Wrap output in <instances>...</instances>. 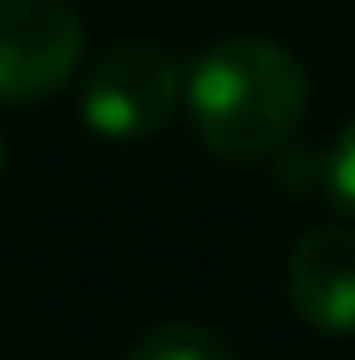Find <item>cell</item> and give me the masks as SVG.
Segmentation results:
<instances>
[{"mask_svg": "<svg viewBox=\"0 0 355 360\" xmlns=\"http://www.w3.org/2000/svg\"><path fill=\"white\" fill-rule=\"evenodd\" d=\"M199 141L225 162L283 152L309 110V73L272 37H225L183 79Z\"/></svg>", "mask_w": 355, "mask_h": 360, "instance_id": "cell-1", "label": "cell"}, {"mask_svg": "<svg viewBox=\"0 0 355 360\" xmlns=\"http://www.w3.org/2000/svg\"><path fill=\"white\" fill-rule=\"evenodd\" d=\"M183 99V68L157 42H115L84 73L79 110L105 141H141L173 120Z\"/></svg>", "mask_w": 355, "mask_h": 360, "instance_id": "cell-2", "label": "cell"}, {"mask_svg": "<svg viewBox=\"0 0 355 360\" xmlns=\"http://www.w3.org/2000/svg\"><path fill=\"white\" fill-rule=\"evenodd\" d=\"M84 63V21L68 0H0V99L37 105Z\"/></svg>", "mask_w": 355, "mask_h": 360, "instance_id": "cell-3", "label": "cell"}, {"mask_svg": "<svg viewBox=\"0 0 355 360\" xmlns=\"http://www.w3.org/2000/svg\"><path fill=\"white\" fill-rule=\"evenodd\" d=\"M288 303L319 334H355V225H314L288 256Z\"/></svg>", "mask_w": 355, "mask_h": 360, "instance_id": "cell-4", "label": "cell"}, {"mask_svg": "<svg viewBox=\"0 0 355 360\" xmlns=\"http://www.w3.org/2000/svg\"><path fill=\"white\" fill-rule=\"evenodd\" d=\"M126 360H240V355L230 350L225 334L188 324V319H162L131 345Z\"/></svg>", "mask_w": 355, "mask_h": 360, "instance_id": "cell-5", "label": "cell"}, {"mask_svg": "<svg viewBox=\"0 0 355 360\" xmlns=\"http://www.w3.org/2000/svg\"><path fill=\"white\" fill-rule=\"evenodd\" d=\"M324 188L345 214H355V120L340 131V141L324 157Z\"/></svg>", "mask_w": 355, "mask_h": 360, "instance_id": "cell-6", "label": "cell"}, {"mask_svg": "<svg viewBox=\"0 0 355 360\" xmlns=\"http://www.w3.org/2000/svg\"><path fill=\"white\" fill-rule=\"evenodd\" d=\"M0 167H6V146H0Z\"/></svg>", "mask_w": 355, "mask_h": 360, "instance_id": "cell-7", "label": "cell"}]
</instances>
